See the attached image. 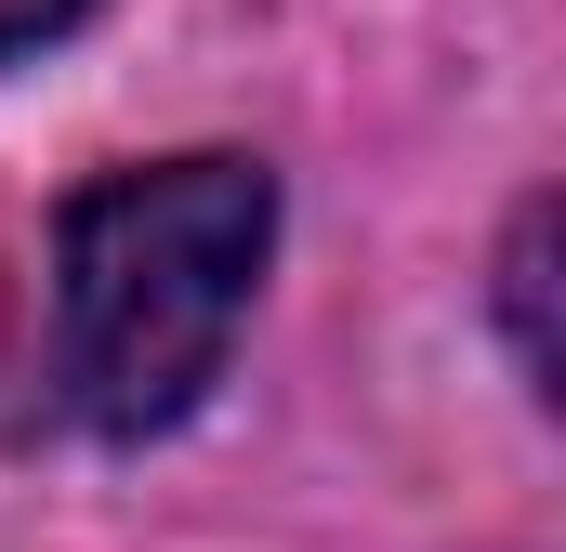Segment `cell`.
<instances>
[{"mask_svg":"<svg viewBox=\"0 0 566 552\" xmlns=\"http://www.w3.org/2000/svg\"><path fill=\"white\" fill-rule=\"evenodd\" d=\"M277 251V171L238 145L93 171L53 211V395L80 434L145 447L211 408Z\"/></svg>","mask_w":566,"mask_h":552,"instance_id":"6da1fadb","label":"cell"},{"mask_svg":"<svg viewBox=\"0 0 566 552\" xmlns=\"http://www.w3.org/2000/svg\"><path fill=\"white\" fill-rule=\"evenodd\" d=\"M501 329H514V369H527V395L554 408L566 355H554V198H527L514 211V237H501Z\"/></svg>","mask_w":566,"mask_h":552,"instance_id":"7a4b0ae2","label":"cell"},{"mask_svg":"<svg viewBox=\"0 0 566 552\" xmlns=\"http://www.w3.org/2000/svg\"><path fill=\"white\" fill-rule=\"evenodd\" d=\"M93 13H106V0H0V66H13V53H53V40H80Z\"/></svg>","mask_w":566,"mask_h":552,"instance_id":"3957f363","label":"cell"},{"mask_svg":"<svg viewBox=\"0 0 566 552\" xmlns=\"http://www.w3.org/2000/svg\"><path fill=\"white\" fill-rule=\"evenodd\" d=\"M0 329H13V276H0Z\"/></svg>","mask_w":566,"mask_h":552,"instance_id":"277c9868","label":"cell"}]
</instances>
